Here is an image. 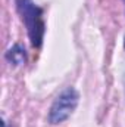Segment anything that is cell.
Returning a JSON list of instances; mask_svg holds the SVG:
<instances>
[{"instance_id": "1", "label": "cell", "mask_w": 125, "mask_h": 127, "mask_svg": "<svg viewBox=\"0 0 125 127\" xmlns=\"http://www.w3.org/2000/svg\"><path fill=\"white\" fill-rule=\"evenodd\" d=\"M16 7L24 25L27 27L31 44L34 47H40L44 37L43 10L32 0H16Z\"/></svg>"}, {"instance_id": "2", "label": "cell", "mask_w": 125, "mask_h": 127, "mask_svg": "<svg viewBox=\"0 0 125 127\" xmlns=\"http://www.w3.org/2000/svg\"><path fill=\"white\" fill-rule=\"evenodd\" d=\"M80 100V95L74 87H66L61 95L58 96L49 111V123L56 126L68 120L72 112L75 111Z\"/></svg>"}, {"instance_id": "3", "label": "cell", "mask_w": 125, "mask_h": 127, "mask_svg": "<svg viewBox=\"0 0 125 127\" xmlns=\"http://www.w3.org/2000/svg\"><path fill=\"white\" fill-rule=\"evenodd\" d=\"M6 59L13 65H22L27 61V55H25V49L21 44H15L12 49L7 50L6 53Z\"/></svg>"}, {"instance_id": "4", "label": "cell", "mask_w": 125, "mask_h": 127, "mask_svg": "<svg viewBox=\"0 0 125 127\" xmlns=\"http://www.w3.org/2000/svg\"><path fill=\"white\" fill-rule=\"evenodd\" d=\"M3 127H6V121H3Z\"/></svg>"}, {"instance_id": "5", "label": "cell", "mask_w": 125, "mask_h": 127, "mask_svg": "<svg viewBox=\"0 0 125 127\" xmlns=\"http://www.w3.org/2000/svg\"><path fill=\"white\" fill-rule=\"evenodd\" d=\"M124 3H125V0H124Z\"/></svg>"}]
</instances>
